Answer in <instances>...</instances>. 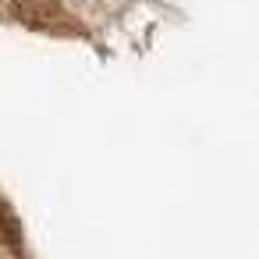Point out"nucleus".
I'll return each mask as SVG.
<instances>
[]
</instances>
